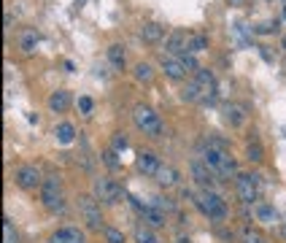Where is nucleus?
Here are the masks:
<instances>
[{
	"label": "nucleus",
	"mask_w": 286,
	"mask_h": 243,
	"mask_svg": "<svg viewBox=\"0 0 286 243\" xmlns=\"http://www.w3.org/2000/svg\"><path fill=\"white\" fill-rule=\"evenodd\" d=\"M3 240L6 243H19V238H17V232H14V224H11L9 216H3Z\"/></svg>",
	"instance_id": "c756f323"
},
{
	"label": "nucleus",
	"mask_w": 286,
	"mask_h": 243,
	"mask_svg": "<svg viewBox=\"0 0 286 243\" xmlns=\"http://www.w3.org/2000/svg\"><path fill=\"white\" fill-rule=\"evenodd\" d=\"M173 243H192V240H189V235L178 232V235H176V240H173Z\"/></svg>",
	"instance_id": "4c0bfd02"
},
{
	"label": "nucleus",
	"mask_w": 286,
	"mask_h": 243,
	"mask_svg": "<svg viewBox=\"0 0 286 243\" xmlns=\"http://www.w3.org/2000/svg\"><path fill=\"white\" fill-rule=\"evenodd\" d=\"M49 108H52V111H57V114L68 111V108H70V92H65V89L52 92V95H49Z\"/></svg>",
	"instance_id": "dca6fc26"
},
{
	"label": "nucleus",
	"mask_w": 286,
	"mask_h": 243,
	"mask_svg": "<svg viewBox=\"0 0 286 243\" xmlns=\"http://www.w3.org/2000/svg\"><path fill=\"white\" fill-rule=\"evenodd\" d=\"M108 60L114 68H122L124 65V46L122 43H111L108 46Z\"/></svg>",
	"instance_id": "b1692460"
},
{
	"label": "nucleus",
	"mask_w": 286,
	"mask_h": 243,
	"mask_svg": "<svg viewBox=\"0 0 286 243\" xmlns=\"http://www.w3.org/2000/svg\"><path fill=\"white\" fill-rule=\"evenodd\" d=\"M135 78H138L140 84H149V81L154 78L152 65H149V62H138V65H135Z\"/></svg>",
	"instance_id": "393cba45"
},
{
	"label": "nucleus",
	"mask_w": 286,
	"mask_h": 243,
	"mask_svg": "<svg viewBox=\"0 0 286 243\" xmlns=\"http://www.w3.org/2000/svg\"><path fill=\"white\" fill-rule=\"evenodd\" d=\"M278 30V22L275 19H267V22H262V25L254 27V33H259V35H270V33H275Z\"/></svg>",
	"instance_id": "7c9ffc66"
},
{
	"label": "nucleus",
	"mask_w": 286,
	"mask_h": 243,
	"mask_svg": "<svg viewBox=\"0 0 286 243\" xmlns=\"http://www.w3.org/2000/svg\"><path fill=\"white\" fill-rule=\"evenodd\" d=\"M152 206H154V208H160L162 214H173V211H176V203H173L170 198H162V195L152 198Z\"/></svg>",
	"instance_id": "a878e982"
},
{
	"label": "nucleus",
	"mask_w": 286,
	"mask_h": 243,
	"mask_svg": "<svg viewBox=\"0 0 286 243\" xmlns=\"http://www.w3.org/2000/svg\"><path fill=\"white\" fill-rule=\"evenodd\" d=\"M162 70H165L168 78H173V81H181V78L186 76V68L178 57H162Z\"/></svg>",
	"instance_id": "ddd939ff"
},
{
	"label": "nucleus",
	"mask_w": 286,
	"mask_h": 243,
	"mask_svg": "<svg viewBox=\"0 0 286 243\" xmlns=\"http://www.w3.org/2000/svg\"><path fill=\"white\" fill-rule=\"evenodd\" d=\"M181 100H186V103H197V100H203V89H200V84H197L195 78L184 81V87H181Z\"/></svg>",
	"instance_id": "6ab92c4d"
},
{
	"label": "nucleus",
	"mask_w": 286,
	"mask_h": 243,
	"mask_svg": "<svg viewBox=\"0 0 286 243\" xmlns=\"http://www.w3.org/2000/svg\"><path fill=\"white\" fill-rule=\"evenodd\" d=\"M257 219L265 222V224H273V222H278V211L273 206H267V203H259L257 206Z\"/></svg>",
	"instance_id": "4be33fe9"
},
{
	"label": "nucleus",
	"mask_w": 286,
	"mask_h": 243,
	"mask_svg": "<svg viewBox=\"0 0 286 243\" xmlns=\"http://www.w3.org/2000/svg\"><path fill=\"white\" fill-rule=\"evenodd\" d=\"M78 108H81V114H92V108H94L92 98H78Z\"/></svg>",
	"instance_id": "f704fd0d"
},
{
	"label": "nucleus",
	"mask_w": 286,
	"mask_h": 243,
	"mask_svg": "<svg viewBox=\"0 0 286 243\" xmlns=\"http://www.w3.org/2000/svg\"><path fill=\"white\" fill-rule=\"evenodd\" d=\"M132 119H135V127H138L143 135H149V138H160L165 132V124L160 119V114L152 111L149 106H138V108H135Z\"/></svg>",
	"instance_id": "f03ea898"
},
{
	"label": "nucleus",
	"mask_w": 286,
	"mask_h": 243,
	"mask_svg": "<svg viewBox=\"0 0 286 243\" xmlns=\"http://www.w3.org/2000/svg\"><path fill=\"white\" fill-rule=\"evenodd\" d=\"M41 203L49 214H62L65 211V200H62V184L60 176H46L41 186Z\"/></svg>",
	"instance_id": "7ed1b4c3"
},
{
	"label": "nucleus",
	"mask_w": 286,
	"mask_h": 243,
	"mask_svg": "<svg viewBox=\"0 0 286 243\" xmlns=\"http://www.w3.org/2000/svg\"><path fill=\"white\" fill-rule=\"evenodd\" d=\"M246 160L254 162V165H259V162H262V146L259 143H249V146H246Z\"/></svg>",
	"instance_id": "c85d7f7f"
},
{
	"label": "nucleus",
	"mask_w": 286,
	"mask_h": 243,
	"mask_svg": "<svg viewBox=\"0 0 286 243\" xmlns=\"http://www.w3.org/2000/svg\"><path fill=\"white\" fill-rule=\"evenodd\" d=\"M78 216L89 230H103V211H100V203L94 200V195H81L78 198Z\"/></svg>",
	"instance_id": "20e7f679"
},
{
	"label": "nucleus",
	"mask_w": 286,
	"mask_h": 243,
	"mask_svg": "<svg viewBox=\"0 0 286 243\" xmlns=\"http://www.w3.org/2000/svg\"><path fill=\"white\" fill-rule=\"evenodd\" d=\"M283 17H286V6H283Z\"/></svg>",
	"instance_id": "ea45409f"
},
{
	"label": "nucleus",
	"mask_w": 286,
	"mask_h": 243,
	"mask_svg": "<svg viewBox=\"0 0 286 243\" xmlns=\"http://www.w3.org/2000/svg\"><path fill=\"white\" fill-rule=\"evenodd\" d=\"M219 238H224V240H232V232H229V230H224V227H219Z\"/></svg>",
	"instance_id": "e433bc0d"
},
{
	"label": "nucleus",
	"mask_w": 286,
	"mask_h": 243,
	"mask_svg": "<svg viewBox=\"0 0 286 243\" xmlns=\"http://www.w3.org/2000/svg\"><path fill=\"white\" fill-rule=\"evenodd\" d=\"M52 243H86V235L78 227H60L52 235Z\"/></svg>",
	"instance_id": "9b49d317"
},
{
	"label": "nucleus",
	"mask_w": 286,
	"mask_h": 243,
	"mask_svg": "<svg viewBox=\"0 0 286 243\" xmlns=\"http://www.w3.org/2000/svg\"><path fill=\"white\" fill-rule=\"evenodd\" d=\"M189 170H192V178H195V184L200 186V189L205 192V189H213V184L219 181L216 178V173L205 165L203 160H192V165H189Z\"/></svg>",
	"instance_id": "6e6552de"
},
{
	"label": "nucleus",
	"mask_w": 286,
	"mask_h": 243,
	"mask_svg": "<svg viewBox=\"0 0 286 243\" xmlns=\"http://www.w3.org/2000/svg\"><path fill=\"white\" fill-rule=\"evenodd\" d=\"M135 243H162V240L154 235V230H152V227H146V224H138V227H135Z\"/></svg>",
	"instance_id": "412c9836"
},
{
	"label": "nucleus",
	"mask_w": 286,
	"mask_h": 243,
	"mask_svg": "<svg viewBox=\"0 0 286 243\" xmlns=\"http://www.w3.org/2000/svg\"><path fill=\"white\" fill-rule=\"evenodd\" d=\"M205 49H208V35H203V33L189 35V43H186L189 54H197V52H205Z\"/></svg>",
	"instance_id": "5701e85b"
},
{
	"label": "nucleus",
	"mask_w": 286,
	"mask_h": 243,
	"mask_svg": "<svg viewBox=\"0 0 286 243\" xmlns=\"http://www.w3.org/2000/svg\"><path fill=\"white\" fill-rule=\"evenodd\" d=\"M103 162H106V165H108L111 170H119V168H122V162H119V152H116V149H106V152H103Z\"/></svg>",
	"instance_id": "cd10ccee"
},
{
	"label": "nucleus",
	"mask_w": 286,
	"mask_h": 243,
	"mask_svg": "<svg viewBox=\"0 0 286 243\" xmlns=\"http://www.w3.org/2000/svg\"><path fill=\"white\" fill-rule=\"evenodd\" d=\"M54 135H57L60 143H70V140L76 138V130H73V124H70V122H60L57 127H54Z\"/></svg>",
	"instance_id": "aec40b11"
},
{
	"label": "nucleus",
	"mask_w": 286,
	"mask_h": 243,
	"mask_svg": "<svg viewBox=\"0 0 286 243\" xmlns=\"http://www.w3.org/2000/svg\"><path fill=\"white\" fill-rule=\"evenodd\" d=\"M186 43H189L186 33L176 30V33H170V35H168V41H165V49H168L170 54H184V52H186Z\"/></svg>",
	"instance_id": "2eb2a0df"
},
{
	"label": "nucleus",
	"mask_w": 286,
	"mask_h": 243,
	"mask_svg": "<svg viewBox=\"0 0 286 243\" xmlns=\"http://www.w3.org/2000/svg\"><path fill=\"white\" fill-rule=\"evenodd\" d=\"M92 195L98 203H106V206H114V203H119V198H122V186H119L116 181H111V178L100 176L92 181Z\"/></svg>",
	"instance_id": "39448f33"
},
{
	"label": "nucleus",
	"mask_w": 286,
	"mask_h": 243,
	"mask_svg": "<svg viewBox=\"0 0 286 243\" xmlns=\"http://www.w3.org/2000/svg\"><path fill=\"white\" fill-rule=\"evenodd\" d=\"M197 208H200V214L203 216H208L211 222H216V224H221V222H227V216H229V208H227V203H224V198L221 195H216L213 189H205V192H200L197 198L192 200Z\"/></svg>",
	"instance_id": "f257e3e1"
},
{
	"label": "nucleus",
	"mask_w": 286,
	"mask_h": 243,
	"mask_svg": "<svg viewBox=\"0 0 286 243\" xmlns=\"http://www.w3.org/2000/svg\"><path fill=\"white\" fill-rule=\"evenodd\" d=\"M154 178H157V184H160V186L170 189V186H176V184H178V170H176V168H170V165H162V168H160V173H157Z\"/></svg>",
	"instance_id": "a211bd4d"
},
{
	"label": "nucleus",
	"mask_w": 286,
	"mask_h": 243,
	"mask_svg": "<svg viewBox=\"0 0 286 243\" xmlns=\"http://www.w3.org/2000/svg\"><path fill=\"white\" fill-rule=\"evenodd\" d=\"M140 38L146 43H157V41H162V38H165V27L157 25V22H149V25L140 27Z\"/></svg>",
	"instance_id": "f3484780"
},
{
	"label": "nucleus",
	"mask_w": 286,
	"mask_h": 243,
	"mask_svg": "<svg viewBox=\"0 0 286 243\" xmlns=\"http://www.w3.org/2000/svg\"><path fill=\"white\" fill-rule=\"evenodd\" d=\"M195 81L200 84V89H203V100H211L216 98V78H213V73L208 68H197L195 70Z\"/></svg>",
	"instance_id": "1a4fd4ad"
},
{
	"label": "nucleus",
	"mask_w": 286,
	"mask_h": 243,
	"mask_svg": "<svg viewBox=\"0 0 286 243\" xmlns=\"http://www.w3.org/2000/svg\"><path fill=\"white\" fill-rule=\"evenodd\" d=\"M178 60L184 62V68H186V70H197V68H200V65H197V60H195V57H192V54H189V52H184V54H181Z\"/></svg>",
	"instance_id": "473e14b6"
},
{
	"label": "nucleus",
	"mask_w": 286,
	"mask_h": 243,
	"mask_svg": "<svg viewBox=\"0 0 286 243\" xmlns=\"http://www.w3.org/2000/svg\"><path fill=\"white\" fill-rule=\"evenodd\" d=\"M114 149H116V152H124V149H127V138H124V132H116V135H114Z\"/></svg>",
	"instance_id": "c9c22d12"
},
{
	"label": "nucleus",
	"mask_w": 286,
	"mask_h": 243,
	"mask_svg": "<svg viewBox=\"0 0 286 243\" xmlns=\"http://www.w3.org/2000/svg\"><path fill=\"white\" fill-rule=\"evenodd\" d=\"M283 46H286V38H283Z\"/></svg>",
	"instance_id": "79ce46f5"
},
{
	"label": "nucleus",
	"mask_w": 286,
	"mask_h": 243,
	"mask_svg": "<svg viewBox=\"0 0 286 243\" xmlns=\"http://www.w3.org/2000/svg\"><path fill=\"white\" fill-rule=\"evenodd\" d=\"M135 165H138V170L143 176H157L162 168V162H160V157L152 154V152H140L138 160H135Z\"/></svg>",
	"instance_id": "9d476101"
},
{
	"label": "nucleus",
	"mask_w": 286,
	"mask_h": 243,
	"mask_svg": "<svg viewBox=\"0 0 286 243\" xmlns=\"http://www.w3.org/2000/svg\"><path fill=\"white\" fill-rule=\"evenodd\" d=\"M35 46H38V35L33 33V30H27V33L22 35V41H19V49L25 52V54H30V52L35 49Z\"/></svg>",
	"instance_id": "bb28decb"
},
{
	"label": "nucleus",
	"mask_w": 286,
	"mask_h": 243,
	"mask_svg": "<svg viewBox=\"0 0 286 243\" xmlns=\"http://www.w3.org/2000/svg\"><path fill=\"white\" fill-rule=\"evenodd\" d=\"M224 122L229 124V127H241V124L246 122V108L237 106V103H227L224 106Z\"/></svg>",
	"instance_id": "4468645a"
},
{
	"label": "nucleus",
	"mask_w": 286,
	"mask_h": 243,
	"mask_svg": "<svg viewBox=\"0 0 286 243\" xmlns=\"http://www.w3.org/2000/svg\"><path fill=\"white\" fill-rule=\"evenodd\" d=\"M14 181H17L19 189L35 192V189L43 186V176H41V170H38L35 165H22V168H17V173H14Z\"/></svg>",
	"instance_id": "0eeeda50"
},
{
	"label": "nucleus",
	"mask_w": 286,
	"mask_h": 243,
	"mask_svg": "<svg viewBox=\"0 0 286 243\" xmlns=\"http://www.w3.org/2000/svg\"><path fill=\"white\" fill-rule=\"evenodd\" d=\"M270 3H273V0H270Z\"/></svg>",
	"instance_id": "37998d69"
},
{
	"label": "nucleus",
	"mask_w": 286,
	"mask_h": 243,
	"mask_svg": "<svg viewBox=\"0 0 286 243\" xmlns=\"http://www.w3.org/2000/svg\"><path fill=\"white\" fill-rule=\"evenodd\" d=\"M241 243H265V238H262L259 232H251V230H246V232H243V238H241Z\"/></svg>",
	"instance_id": "72a5a7b5"
},
{
	"label": "nucleus",
	"mask_w": 286,
	"mask_h": 243,
	"mask_svg": "<svg viewBox=\"0 0 286 243\" xmlns=\"http://www.w3.org/2000/svg\"><path fill=\"white\" fill-rule=\"evenodd\" d=\"M235 189H237V200L243 206H251L259 195V176L257 173H237L235 176Z\"/></svg>",
	"instance_id": "423d86ee"
},
{
	"label": "nucleus",
	"mask_w": 286,
	"mask_h": 243,
	"mask_svg": "<svg viewBox=\"0 0 286 243\" xmlns=\"http://www.w3.org/2000/svg\"><path fill=\"white\" fill-rule=\"evenodd\" d=\"M140 222L146 227H152V230H160V227H165V222H168V214H162L160 208H154L152 203H149V208L140 214Z\"/></svg>",
	"instance_id": "f8f14e48"
},
{
	"label": "nucleus",
	"mask_w": 286,
	"mask_h": 243,
	"mask_svg": "<svg viewBox=\"0 0 286 243\" xmlns=\"http://www.w3.org/2000/svg\"><path fill=\"white\" fill-rule=\"evenodd\" d=\"M103 232H106V243H124V235L116 227H106Z\"/></svg>",
	"instance_id": "2f4dec72"
},
{
	"label": "nucleus",
	"mask_w": 286,
	"mask_h": 243,
	"mask_svg": "<svg viewBox=\"0 0 286 243\" xmlns=\"http://www.w3.org/2000/svg\"><path fill=\"white\" fill-rule=\"evenodd\" d=\"M283 235H286V227H283Z\"/></svg>",
	"instance_id": "a19ab883"
},
{
	"label": "nucleus",
	"mask_w": 286,
	"mask_h": 243,
	"mask_svg": "<svg viewBox=\"0 0 286 243\" xmlns=\"http://www.w3.org/2000/svg\"><path fill=\"white\" fill-rule=\"evenodd\" d=\"M227 3H229V6H243L246 0H227Z\"/></svg>",
	"instance_id": "58836bf2"
}]
</instances>
